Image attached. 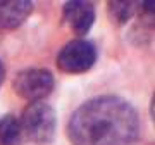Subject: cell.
I'll return each mask as SVG.
<instances>
[{
	"label": "cell",
	"mask_w": 155,
	"mask_h": 145,
	"mask_svg": "<svg viewBox=\"0 0 155 145\" xmlns=\"http://www.w3.org/2000/svg\"><path fill=\"white\" fill-rule=\"evenodd\" d=\"M67 137L72 145H134L140 137V119L129 102L104 95L74 111Z\"/></svg>",
	"instance_id": "1"
},
{
	"label": "cell",
	"mask_w": 155,
	"mask_h": 145,
	"mask_svg": "<svg viewBox=\"0 0 155 145\" xmlns=\"http://www.w3.org/2000/svg\"><path fill=\"white\" fill-rule=\"evenodd\" d=\"M19 123L22 128V135L35 143H50L55 135V112L43 100L31 102L24 107Z\"/></svg>",
	"instance_id": "2"
},
{
	"label": "cell",
	"mask_w": 155,
	"mask_h": 145,
	"mask_svg": "<svg viewBox=\"0 0 155 145\" xmlns=\"http://www.w3.org/2000/svg\"><path fill=\"white\" fill-rule=\"evenodd\" d=\"M54 76L48 69L31 67L24 69L14 79V92L21 99L31 102H41L54 90Z\"/></svg>",
	"instance_id": "3"
},
{
	"label": "cell",
	"mask_w": 155,
	"mask_h": 145,
	"mask_svg": "<svg viewBox=\"0 0 155 145\" xmlns=\"http://www.w3.org/2000/svg\"><path fill=\"white\" fill-rule=\"evenodd\" d=\"M97 61V49L91 42L72 40L64 45L57 56V67L67 74H81L93 67Z\"/></svg>",
	"instance_id": "4"
},
{
	"label": "cell",
	"mask_w": 155,
	"mask_h": 145,
	"mask_svg": "<svg viewBox=\"0 0 155 145\" xmlns=\"http://www.w3.org/2000/svg\"><path fill=\"white\" fill-rule=\"evenodd\" d=\"M64 19L78 36H84L95 22V7L91 2L71 0L64 5Z\"/></svg>",
	"instance_id": "5"
},
{
	"label": "cell",
	"mask_w": 155,
	"mask_h": 145,
	"mask_svg": "<svg viewBox=\"0 0 155 145\" xmlns=\"http://www.w3.org/2000/svg\"><path fill=\"white\" fill-rule=\"evenodd\" d=\"M33 11V2L29 0H5L0 7V28L16 29L29 17Z\"/></svg>",
	"instance_id": "6"
},
{
	"label": "cell",
	"mask_w": 155,
	"mask_h": 145,
	"mask_svg": "<svg viewBox=\"0 0 155 145\" xmlns=\"http://www.w3.org/2000/svg\"><path fill=\"white\" fill-rule=\"evenodd\" d=\"M22 140L24 135L19 119L11 114L0 117V145H21Z\"/></svg>",
	"instance_id": "7"
},
{
	"label": "cell",
	"mask_w": 155,
	"mask_h": 145,
	"mask_svg": "<svg viewBox=\"0 0 155 145\" xmlns=\"http://www.w3.org/2000/svg\"><path fill=\"white\" fill-rule=\"evenodd\" d=\"M134 4L136 2H121V0H112L107 5V11H109V17L116 24H124V22L129 21V17L133 16L134 12Z\"/></svg>",
	"instance_id": "8"
},
{
	"label": "cell",
	"mask_w": 155,
	"mask_h": 145,
	"mask_svg": "<svg viewBox=\"0 0 155 145\" xmlns=\"http://www.w3.org/2000/svg\"><path fill=\"white\" fill-rule=\"evenodd\" d=\"M153 4H155L153 0H152V2H150V0H147V2H141V7H143V11L147 12L148 16H153V9H155Z\"/></svg>",
	"instance_id": "9"
},
{
	"label": "cell",
	"mask_w": 155,
	"mask_h": 145,
	"mask_svg": "<svg viewBox=\"0 0 155 145\" xmlns=\"http://www.w3.org/2000/svg\"><path fill=\"white\" fill-rule=\"evenodd\" d=\"M4 78H5V67H4V62L0 61V86L4 83Z\"/></svg>",
	"instance_id": "10"
},
{
	"label": "cell",
	"mask_w": 155,
	"mask_h": 145,
	"mask_svg": "<svg viewBox=\"0 0 155 145\" xmlns=\"http://www.w3.org/2000/svg\"><path fill=\"white\" fill-rule=\"evenodd\" d=\"M4 4H5V0H0V7L4 5Z\"/></svg>",
	"instance_id": "11"
}]
</instances>
